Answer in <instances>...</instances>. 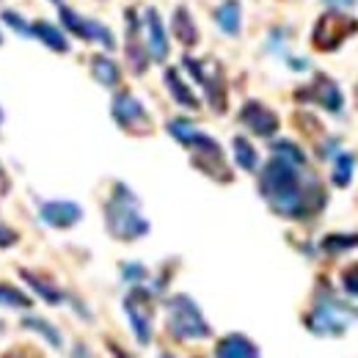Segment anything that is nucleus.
<instances>
[{"label": "nucleus", "mask_w": 358, "mask_h": 358, "mask_svg": "<svg viewBox=\"0 0 358 358\" xmlns=\"http://www.w3.org/2000/svg\"><path fill=\"white\" fill-rule=\"evenodd\" d=\"M105 226L116 240H124V243H133L149 231V221L141 215L138 196L122 182L113 185V193L105 204Z\"/></svg>", "instance_id": "nucleus-4"}, {"label": "nucleus", "mask_w": 358, "mask_h": 358, "mask_svg": "<svg viewBox=\"0 0 358 358\" xmlns=\"http://www.w3.org/2000/svg\"><path fill=\"white\" fill-rule=\"evenodd\" d=\"M3 358H39L31 348H17V350H11V353H6Z\"/></svg>", "instance_id": "nucleus-33"}, {"label": "nucleus", "mask_w": 358, "mask_h": 358, "mask_svg": "<svg viewBox=\"0 0 358 358\" xmlns=\"http://www.w3.org/2000/svg\"><path fill=\"white\" fill-rule=\"evenodd\" d=\"M182 64H185V69L204 86V94H207L213 110H215V113H224L226 110V78H224L221 64L213 61V58H204V61L185 58Z\"/></svg>", "instance_id": "nucleus-6"}, {"label": "nucleus", "mask_w": 358, "mask_h": 358, "mask_svg": "<svg viewBox=\"0 0 358 358\" xmlns=\"http://www.w3.org/2000/svg\"><path fill=\"white\" fill-rule=\"evenodd\" d=\"M0 119H3V113H0Z\"/></svg>", "instance_id": "nucleus-40"}, {"label": "nucleus", "mask_w": 358, "mask_h": 358, "mask_svg": "<svg viewBox=\"0 0 358 358\" xmlns=\"http://www.w3.org/2000/svg\"><path fill=\"white\" fill-rule=\"evenodd\" d=\"M91 72H94V78H96L102 86H116V83H119V66H116L110 58H105V55H96V58L91 61Z\"/></svg>", "instance_id": "nucleus-23"}, {"label": "nucleus", "mask_w": 358, "mask_h": 358, "mask_svg": "<svg viewBox=\"0 0 358 358\" xmlns=\"http://www.w3.org/2000/svg\"><path fill=\"white\" fill-rule=\"evenodd\" d=\"M303 325L306 331L322 339H336L345 336L348 331H353L358 325V306L350 301L336 298L331 289H320L314 298L312 309L303 314Z\"/></svg>", "instance_id": "nucleus-2"}, {"label": "nucleus", "mask_w": 358, "mask_h": 358, "mask_svg": "<svg viewBox=\"0 0 358 358\" xmlns=\"http://www.w3.org/2000/svg\"><path fill=\"white\" fill-rule=\"evenodd\" d=\"M146 31H149L146 39H149V52H152V58H155V61H166V55H169V39H166L163 22H160V17H157L155 8L146 11Z\"/></svg>", "instance_id": "nucleus-16"}, {"label": "nucleus", "mask_w": 358, "mask_h": 358, "mask_svg": "<svg viewBox=\"0 0 358 358\" xmlns=\"http://www.w3.org/2000/svg\"><path fill=\"white\" fill-rule=\"evenodd\" d=\"M0 306H8V309H28L31 306V298L25 292H20L17 287L11 284H0Z\"/></svg>", "instance_id": "nucleus-27"}, {"label": "nucleus", "mask_w": 358, "mask_h": 358, "mask_svg": "<svg viewBox=\"0 0 358 358\" xmlns=\"http://www.w3.org/2000/svg\"><path fill=\"white\" fill-rule=\"evenodd\" d=\"M171 28H174V36H177L185 47H193L196 42H199V31H196V25H193L187 8H177V11H174V22H171Z\"/></svg>", "instance_id": "nucleus-19"}, {"label": "nucleus", "mask_w": 358, "mask_h": 358, "mask_svg": "<svg viewBox=\"0 0 358 358\" xmlns=\"http://www.w3.org/2000/svg\"><path fill=\"white\" fill-rule=\"evenodd\" d=\"M215 20H218V25L229 36H234L240 31V3L237 0H226L224 6L215 11Z\"/></svg>", "instance_id": "nucleus-22"}, {"label": "nucleus", "mask_w": 358, "mask_h": 358, "mask_svg": "<svg viewBox=\"0 0 358 358\" xmlns=\"http://www.w3.org/2000/svg\"><path fill=\"white\" fill-rule=\"evenodd\" d=\"M328 6H339V8H350V6H356V0H325Z\"/></svg>", "instance_id": "nucleus-35"}, {"label": "nucleus", "mask_w": 358, "mask_h": 358, "mask_svg": "<svg viewBox=\"0 0 358 358\" xmlns=\"http://www.w3.org/2000/svg\"><path fill=\"white\" fill-rule=\"evenodd\" d=\"M75 358H91L89 348H86V345H78V348H75Z\"/></svg>", "instance_id": "nucleus-36"}, {"label": "nucleus", "mask_w": 358, "mask_h": 358, "mask_svg": "<svg viewBox=\"0 0 358 358\" xmlns=\"http://www.w3.org/2000/svg\"><path fill=\"white\" fill-rule=\"evenodd\" d=\"M295 99H298V102H312V105H320V108H322V110H328V113H339V110H342V105H345L342 91H339V86H336L328 75H317L309 86L298 89L295 91Z\"/></svg>", "instance_id": "nucleus-10"}, {"label": "nucleus", "mask_w": 358, "mask_h": 358, "mask_svg": "<svg viewBox=\"0 0 358 358\" xmlns=\"http://www.w3.org/2000/svg\"><path fill=\"white\" fill-rule=\"evenodd\" d=\"M353 171H356V155L342 152L334 157V171H331V182L336 187H348L353 182Z\"/></svg>", "instance_id": "nucleus-20"}, {"label": "nucleus", "mask_w": 358, "mask_h": 358, "mask_svg": "<svg viewBox=\"0 0 358 358\" xmlns=\"http://www.w3.org/2000/svg\"><path fill=\"white\" fill-rule=\"evenodd\" d=\"M273 155H278V157H284V160H289V163L306 166V155H303V149L295 146L292 141H275V143H273Z\"/></svg>", "instance_id": "nucleus-28"}, {"label": "nucleus", "mask_w": 358, "mask_h": 358, "mask_svg": "<svg viewBox=\"0 0 358 358\" xmlns=\"http://www.w3.org/2000/svg\"><path fill=\"white\" fill-rule=\"evenodd\" d=\"M61 17H64L66 28H69V31H75L78 36L91 39V42H102L108 50H113V45H116V42H113V36H110V31H108L105 25L91 22V20H83V17H78L75 11H69V8H61Z\"/></svg>", "instance_id": "nucleus-12"}, {"label": "nucleus", "mask_w": 358, "mask_h": 358, "mask_svg": "<svg viewBox=\"0 0 358 358\" xmlns=\"http://www.w3.org/2000/svg\"><path fill=\"white\" fill-rule=\"evenodd\" d=\"M358 31V20H353L350 14H342V11H328L317 20L314 25V47L322 50V52H331L342 45L348 36H353Z\"/></svg>", "instance_id": "nucleus-8"}, {"label": "nucleus", "mask_w": 358, "mask_h": 358, "mask_svg": "<svg viewBox=\"0 0 358 358\" xmlns=\"http://www.w3.org/2000/svg\"><path fill=\"white\" fill-rule=\"evenodd\" d=\"M141 22H138V14L135 8H127V58L133 64L135 75H143L146 66H149V58H146V50L141 47Z\"/></svg>", "instance_id": "nucleus-14"}, {"label": "nucleus", "mask_w": 358, "mask_h": 358, "mask_svg": "<svg viewBox=\"0 0 358 358\" xmlns=\"http://www.w3.org/2000/svg\"><path fill=\"white\" fill-rule=\"evenodd\" d=\"M3 20H6L8 25H14V28H17L22 36H31V25H25V22H22V20H20L14 11H6V14H3Z\"/></svg>", "instance_id": "nucleus-30"}, {"label": "nucleus", "mask_w": 358, "mask_h": 358, "mask_svg": "<svg viewBox=\"0 0 358 358\" xmlns=\"http://www.w3.org/2000/svg\"><path fill=\"white\" fill-rule=\"evenodd\" d=\"M240 122H243L254 135H262V138H270V135L278 130V116L270 110L268 105H262V102H257V99H251V102L243 105Z\"/></svg>", "instance_id": "nucleus-11"}, {"label": "nucleus", "mask_w": 358, "mask_h": 358, "mask_svg": "<svg viewBox=\"0 0 358 358\" xmlns=\"http://www.w3.org/2000/svg\"><path fill=\"white\" fill-rule=\"evenodd\" d=\"M116 124L124 130V133L133 135H149L152 133V119L146 113V108L135 99L130 91H122L116 99H113V108H110Z\"/></svg>", "instance_id": "nucleus-9"}, {"label": "nucleus", "mask_w": 358, "mask_h": 358, "mask_svg": "<svg viewBox=\"0 0 358 358\" xmlns=\"http://www.w3.org/2000/svg\"><path fill=\"white\" fill-rule=\"evenodd\" d=\"M83 218V210L75 201H47L42 204V221L55 229H69Z\"/></svg>", "instance_id": "nucleus-13"}, {"label": "nucleus", "mask_w": 358, "mask_h": 358, "mask_svg": "<svg viewBox=\"0 0 358 358\" xmlns=\"http://www.w3.org/2000/svg\"><path fill=\"white\" fill-rule=\"evenodd\" d=\"M166 312H169V334L174 339L190 342V339H210L213 336L210 322L204 320L199 303L190 295H174V298H169Z\"/></svg>", "instance_id": "nucleus-5"}, {"label": "nucleus", "mask_w": 358, "mask_h": 358, "mask_svg": "<svg viewBox=\"0 0 358 358\" xmlns=\"http://www.w3.org/2000/svg\"><path fill=\"white\" fill-rule=\"evenodd\" d=\"M356 99H358V89H356Z\"/></svg>", "instance_id": "nucleus-39"}, {"label": "nucleus", "mask_w": 358, "mask_h": 358, "mask_svg": "<svg viewBox=\"0 0 358 358\" xmlns=\"http://www.w3.org/2000/svg\"><path fill=\"white\" fill-rule=\"evenodd\" d=\"M169 133L174 135L185 149L193 152V166H196L201 174H207V177L215 179V182H231V169L226 166L224 149L218 146V141H213L210 135L199 133V130H196L190 122H185V119L169 122Z\"/></svg>", "instance_id": "nucleus-3"}, {"label": "nucleus", "mask_w": 358, "mask_h": 358, "mask_svg": "<svg viewBox=\"0 0 358 358\" xmlns=\"http://www.w3.org/2000/svg\"><path fill=\"white\" fill-rule=\"evenodd\" d=\"M31 36L42 39L50 50H58V52H66V50H69L66 36H64L55 25H50V22H34V25H31Z\"/></svg>", "instance_id": "nucleus-18"}, {"label": "nucleus", "mask_w": 358, "mask_h": 358, "mask_svg": "<svg viewBox=\"0 0 358 358\" xmlns=\"http://www.w3.org/2000/svg\"><path fill=\"white\" fill-rule=\"evenodd\" d=\"M17 243V231H11L8 226L0 224V248H8V245H14Z\"/></svg>", "instance_id": "nucleus-32"}, {"label": "nucleus", "mask_w": 358, "mask_h": 358, "mask_svg": "<svg viewBox=\"0 0 358 358\" xmlns=\"http://www.w3.org/2000/svg\"><path fill=\"white\" fill-rule=\"evenodd\" d=\"M0 334H3V322H0Z\"/></svg>", "instance_id": "nucleus-38"}, {"label": "nucleus", "mask_w": 358, "mask_h": 358, "mask_svg": "<svg viewBox=\"0 0 358 358\" xmlns=\"http://www.w3.org/2000/svg\"><path fill=\"white\" fill-rule=\"evenodd\" d=\"M108 348H110V353H113L116 358H133L130 353H124V350H122L119 345H113V342H108Z\"/></svg>", "instance_id": "nucleus-34"}, {"label": "nucleus", "mask_w": 358, "mask_h": 358, "mask_svg": "<svg viewBox=\"0 0 358 358\" xmlns=\"http://www.w3.org/2000/svg\"><path fill=\"white\" fill-rule=\"evenodd\" d=\"M320 248L325 254H331V257H339V254H345L350 248H358V234H328L320 243Z\"/></svg>", "instance_id": "nucleus-24"}, {"label": "nucleus", "mask_w": 358, "mask_h": 358, "mask_svg": "<svg viewBox=\"0 0 358 358\" xmlns=\"http://www.w3.org/2000/svg\"><path fill=\"white\" fill-rule=\"evenodd\" d=\"M259 193L270 204V210L289 221H306L322 213L328 204V193L322 182L306 171V166L289 163L273 155L259 177Z\"/></svg>", "instance_id": "nucleus-1"}, {"label": "nucleus", "mask_w": 358, "mask_h": 358, "mask_svg": "<svg viewBox=\"0 0 358 358\" xmlns=\"http://www.w3.org/2000/svg\"><path fill=\"white\" fill-rule=\"evenodd\" d=\"M160 358H174V356H171V353H163V356H160Z\"/></svg>", "instance_id": "nucleus-37"}, {"label": "nucleus", "mask_w": 358, "mask_h": 358, "mask_svg": "<svg viewBox=\"0 0 358 358\" xmlns=\"http://www.w3.org/2000/svg\"><path fill=\"white\" fill-rule=\"evenodd\" d=\"M22 325L28 328V331H36V334H42L47 342L52 345V348H61L64 345V339H61V334L47 322V320H42V317H25L22 320Z\"/></svg>", "instance_id": "nucleus-25"}, {"label": "nucleus", "mask_w": 358, "mask_h": 358, "mask_svg": "<svg viewBox=\"0 0 358 358\" xmlns=\"http://www.w3.org/2000/svg\"><path fill=\"white\" fill-rule=\"evenodd\" d=\"M215 358H262L259 348L245 334H226L215 345Z\"/></svg>", "instance_id": "nucleus-15"}, {"label": "nucleus", "mask_w": 358, "mask_h": 358, "mask_svg": "<svg viewBox=\"0 0 358 358\" xmlns=\"http://www.w3.org/2000/svg\"><path fill=\"white\" fill-rule=\"evenodd\" d=\"M122 275H124L127 281H141V278H146V268H141V265H124V268H122Z\"/></svg>", "instance_id": "nucleus-31"}, {"label": "nucleus", "mask_w": 358, "mask_h": 358, "mask_svg": "<svg viewBox=\"0 0 358 358\" xmlns=\"http://www.w3.org/2000/svg\"><path fill=\"white\" fill-rule=\"evenodd\" d=\"M342 289L350 298H358V262H353L350 268L342 270Z\"/></svg>", "instance_id": "nucleus-29"}, {"label": "nucleus", "mask_w": 358, "mask_h": 358, "mask_svg": "<svg viewBox=\"0 0 358 358\" xmlns=\"http://www.w3.org/2000/svg\"><path fill=\"white\" fill-rule=\"evenodd\" d=\"M166 86H169V91L174 94V99H177L182 108L199 110V99H196V94L187 89L185 83H182V78H179L177 69H166Z\"/></svg>", "instance_id": "nucleus-17"}, {"label": "nucleus", "mask_w": 358, "mask_h": 358, "mask_svg": "<svg viewBox=\"0 0 358 358\" xmlns=\"http://www.w3.org/2000/svg\"><path fill=\"white\" fill-rule=\"evenodd\" d=\"M124 314L130 320V328L135 334L138 345H149L152 342V322H155V301L152 292L143 287H133L124 298Z\"/></svg>", "instance_id": "nucleus-7"}, {"label": "nucleus", "mask_w": 358, "mask_h": 358, "mask_svg": "<svg viewBox=\"0 0 358 358\" xmlns=\"http://www.w3.org/2000/svg\"><path fill=\"white\" fill-rule=\"evenodd\" d=\"M231 149H234V160H237V166L243 169V171H257V166H259V157H257V149L245 141V138H234L231 141Z\"/></svg>", "instance_id": "nucleus-21"}, {"label": "nucleus", "mask_w": 358, "mask_h": 358, "mask_svg": "<svg viewBox=\"0 0 358 358\" xmlns=\"http://www.w3.org/2000/svg\"><path fill=\"white\" fill-rule=\"evenodd\" d=\"M22 278H25V281H28V284H31V287L45 298L47 303H52V306H55V303H61V301H64V295H61L52 284H47L45 278H39V275H34V273H28V270H22Z\"/></svg>", "instance_id": "nucleus-26"}]
</instances>
